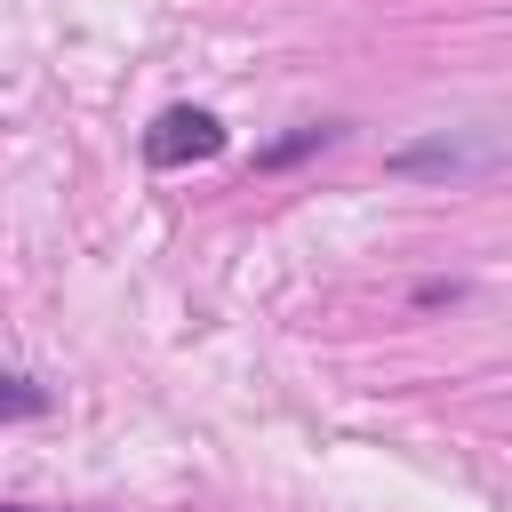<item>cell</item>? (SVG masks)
<instances>
[{
  "label": "cell",
  "instance_id": "7a4b0ae2",
  "mask_svg": "<svg viewBox=\"0 0 512 512\" xmlns=\"http://www.w3.org/2000/svg\"><path fill=\"white\" fill-rule=\"evenodd\" d=\"M488 160H496V144H456V136H432V144L392 152V176H472V168H488Z\"/></svg>",
  "mask_w": 512,
  "mask_h": 512
},
{
  "label": "cell",
  "instance_id": "6da1fadb",
  "mask_svg": "<svg viewBox=\"0 0 512 512\" xmlns=\"http://www.w3.org/2000/svg\"><path fill=\"white\" fill-rule=\"evenodd\" d=\"M224 152V120L208 104H168L152 128H144V160L152 168H200Z\"/></svg>",
  "mask_w": 512,
  "mask_h": 512
},
{
  "label": "cell",
  "instance_id": "5b68a950",
  "mask_svg": "<svg viewBox=\"0 0 512 512\" xmlns=\"http://www.w3.org/2000/svg\"><path fill=\"white\" fill-rule=\"evenodd\" d=\"M456 296H464V288H456V280H424V288H416V296H408V304H416V312H424V304H456Z\"/></svg>",
  "mask_w": 512,
  "mask_h": 512
},
{
  "label": "cell",
  "instance_id": "8992f818",
  "mask_svg": "<svg viewBox=\"0 0 512 512\" xmlns=\"http://www.w3.org/2000/svg\"><path fill=\"white\" fill-rule=\"evenodd\" d=\"M8 512H40V504H8Z\"/></svg>",
  "mask_w": 512,
  "mask_h": 512
},
{
  "label": "cell",
  "instance_id": "277c9868",
  "mask_svg": "<svg viewBox=\"0 0 512 512\" xmlns=\"http://www.w3.org/2000/svg\"><path fill=\"white\" fill-rule=\"evenodd\" d=\"M24 416H40V384L24 368H8V424H24Z\"/></svg>",
  "mask_w": 512,
  "mask_h": 512
},
{
  "label": "cell",
  "instance_id": "3957f363",
  "mask_svg": "<svg viewBox=\"0 0 512 512\" xmlns=\"http://www.w3.org/2000/svg\"><path fill=\"white\" fill-rule=\"evenodd\" d=\"M328 144H344V120H304V128H288L280 144H264L256 168L272 176V168H296V160H312V152H328Z\"/></svg>",
  "mask_w": 512,
  "mask_h": 512
}]
</instances>
